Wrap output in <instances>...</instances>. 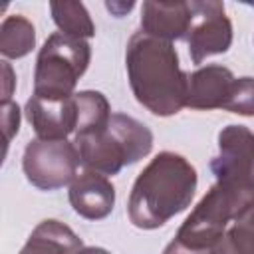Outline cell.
<instances>
[{
	"label": "cell",
	"instance_id": "1",
	"mask_svg": "<svg viewBox=\"0 0 254 254\" xmlns=\"http://www.w3.org/2000/svg\"><path fill=\"white\" fill-rule=\"evenodd\" d=\"M127 73L137 101L155 115H173L187 105L189 75L179 67L171 42L137 32L127 44Z\"/></svg>",
	"mask_w": 254,
	"mask_h": 254
},
{
	"label": "cell",
	"instance_id": "2",
	"mask_svg": "<svg viewBox=\"0 0 254 254\" xmlns=\"http://www.w3.org/2000/svg\"><path fill=\"white\" fill-rule=\"evenodd\" d=\"M196 190V171L181 155L159 153L137 177L129 196V218L137 228H159L185 210Z\"/></svg>",
	"mask_w": 254,
	"mask_h": 254
},
{
	"label": "cell",
	"instance_id": "3",
	"mask_svg": "<svg viewBox=\"0 0 254 254\" xmlns=\"http://www.w3.org/2000/svg\"><path fill=\"white\" fill-rule=\"evenodd\" d=\"M153 147V133L141 121L111 113L103 127L75 133V149L79 161L87 171L101 175H117L125 165L137 163L149 155Z\"/></svg>",
	"mask_w": 254,
	"mask_h": 254
},
{
	"label": "cell",
	"instance_id": "4",
	"mask_svg": "<svg viewBox=\"0 0 254 254\" xmlns=\"http://www.w3.org/2000/svg\"><path fill=\"white\" fill-rule=\"evenodd\" d=\"M252 204L254 189L216 181V185L187 216L175 240L194 250H212L224 236L226 224L230 220H236Z\"/></svg>",
	"mask_w": 254,
	"mask_h": 254
},
{
	"label": "cell",
	"instance_id": "5",
	"mask_svg": "<svg viewBox=\"0 0 254 254\" xmlns=\"http://www.w3.org/2000/svg\"><path fill=\"white\" fill-rule=\"evenodd\" d=\"M89 64V44L64 32L52 34L38 54L34 71V95L65 99Z\"/></svg>",
	"mask_w": 254,
	"mask_h": 254
},
{
	"label": "cell",
	"instance_id": "6",
	"mask_svg": "<svg viewBox=\"0 0 254 254\" xmlns=\"http://www.w3.org/2000/svg\"><path fill=\"white\" fill-rule=\"evenodd\" d=\"M79 163V153L73 143L65 139H34L24 151L22 167L26 179L34 187L42 190H56L77 177Z\"/></svg>",
	"mask_w": 254,
	"mask_h": 254
},
{
	"label": "cell",
	"instance_id": "7",
	"mask_svg": "<svg viewBox=\"0 0 254 254\" xmlns=\"http://www.w3.org/2000/svg\"><path fill=\"white\" fill-rule=\"evenodd\" d=\"M218 183L254 189V133L244 125H228L218 135V155L210 161Z\"/></svg>",
	"mask_w": 254,
	"mask_h": 254
},
{
	"label": "cell",
	"instance_id": "8",
	"mask_svg": "<svg viewBox=\"0 0 254 254\" xmlns=\"http://www.w3.org/2000/svg\"><path fill=\"white\" fill-rule=\"evenodd\" d=\"M190 24L187 30V44L194 64H200L206 56L222 54L230 48L232 26L224 16V4L220 2H189Z\"/></svg>",
	"mask_w": 254,
	"mask_h": 254
},
{
	"label": "cell",
	"instance_id": "9",
	"mask_svg": "<svg viewBox=\"0 0 254 254\" xmlns=\"http://www.w3.org/2000/svg\"><path fill=\"white\" fill-rule=\"evenodd\" d=\"M26 117L34 127L38 139H65L77 127L75 95L65 99H46L32 95L26 103Z\"/></svg>",
	"mask_w": 254,
	"mask_h": 254
},
{
	"label": "cell",
	"instance_id": "10",
	"mask_svg": "<svg viewBox=\"0 0 254 254\" xmlns=\"http://www.w3.org/2000/svg\"><path fill=\"white\" fill-rule=\"evenodd\" d=\"M69 202L79 216L87 220H99L113 210L115 189L105 175L85 171L71 181Z\"/></svg>",
	"mask_w": 254,
	"mask_h": 254
},
{
	"label": "cell",
	"instance_id": "11",
	"mask_svg": "<svg viewBox=\"0 0 254 254\" xmlns=\"http://www.w3.org/2000/svg\"><path fill=\"white\" fill-rule=\"evenodd\" d=\"M234 75L224 65H206L189 75L187 107L190 109H222Z\"/></svg>",
	"mask_w": 254,
	"mask_h": 254
},
{
	"label": "cell",
	"instance_id": "12",
	"mask_svg": "<svg viewBox=\"0 0 254 254\" xmlns=\"http://www.w3.org/2000/svg\"><path fill=\"white\" fill-rule=\"evenodd\" d=\"M190 24L189 2H145L141 26L143 32L161 40H179L187 36Z\"/></svg>",
	"mask_w": 254,
	"mask_h": 254
},
{
	"label": "cell",
	"instance_id": "13",
	"mask_svg": "<svg viewBox=\"0 0 254 254\" xmlns=\"http://www.w3.org/2000/svg\"><path fill=\"white\" fill-rule=\"evenodd\" d=\"M81 238L60 220H44L30 234L20 254H79Z\"/></svg>",
	"mask_w": 254,
	"mask_h": 254
},
{
	"label": "cell",
	"instance_id": "14",
	"mask_svg": "<svg viewBox=\"0 0 254 254\" xmlns=\"http://www.w3.org/2000/svg\"><path fill=\"white\" fill-rule=\"evenodd\" d=\"M212 254H254V204L234 220Z\"/></svg>",
	"mask_w": 254,
	"mask_h": 254
},
{
	"label": "cell",
	"instance_id": "15",
	"mask_svg": "<svg viewBox=\"0 0 254 254\" xmlns=\"http://www.w3.org/2000/svg\"><path fill=\"white\" fill-rule=\"evenodd\" d=\"M34 26L22 16H10L2 22L0 52L4 58H22L34 48Z\"/></svg>",
	"mask_w": 254,
	"mask_h": 254
},
{
	"label": "cell",
	"instance_id": "16",
	"mask_svg": "<svg viewBox=\"0 0 254 254\" xmlns=\"http://www.w3.org/2000/svg\"><path fill=\"white\" fill-rule=\"evenodd\" d=\"M52 14H54V22L60 26V30L67 36L73 38H91L95 34V28L83 8V4L77 2H54L52 6Z\"/></svg>",
	"mask_w": 254,
	"mask_h": 254
},
{
	"label": "cell",
	"instance_id": "17",
	"mask_svg": "<svg viewBox=\"0 0 254 254\" xmlns=\"http://www.w3.org/2000/svg\"><path fill=\"white\" fill-rule=\"evenodd\" d=\"M222 109L240 115H254V77H234Z\"/></svg>",
	"mask_w": 254,
	"mask_h": 254
},
{
	"label": "cell",
	"instance_id": "18",
	"mask_svg": "<svg viewBox=\"0 0 254 254\" xmlns=\"http://www.w3.org/2000/svg\"><path fill=\"white\" fill-rule=\"evenodd\" d=\"M20 127V109L14 101H2V131H4V145L8 147L10 139L18 133Z\"/></svg>",
	"mask_w": 254,
	"mask_h": 254
},
{
	"label": "cell",
	"instance_id": "19",
	"mask_svg": "<svg viewBox=\"0 0 254 254\" xmlns=\"http://www.w3.org/2000/svg\"><path fill=\"white\" fill-rule=\"evenodd\" d=\"M163 254H212V250H194V248L185 246V244L179 242V240H173V242L165 248Z\"/></svg>",
	"mask_w": 254,
	"mask_h": 254
},
{
	"label": "cell",
	"instance_id": "20",
	"mask_svg": "<svg viewBox=\"0 0 254 254\" xmlns=\"http://www.w3.org/2000/svg\"><path fill=\"white\" fill-rule=\"evenodd\" d=\"M2 71H4V99L2 101H10V85H12V69L8 65V62H2Z\"/></svg>",
	"mask_w": 254,
	"mask_h": 254
},
{
	"label": "cell",
	"instance_id": "21",
	"mask_svg": "<svg viewBox=\"0 0 254 254\" xmlns=\"http://www.w3.org/2000/svg\"><path fill=\"white\" fill-rule=\"evenodd\" d=\"M79 254H109V252L103 248H81Z\"/></svg>",
	"mask_w": 254,
	"mask_h": 254
}]
</instances>
